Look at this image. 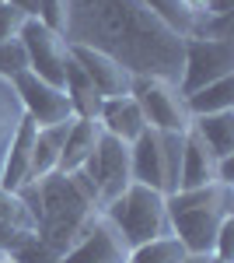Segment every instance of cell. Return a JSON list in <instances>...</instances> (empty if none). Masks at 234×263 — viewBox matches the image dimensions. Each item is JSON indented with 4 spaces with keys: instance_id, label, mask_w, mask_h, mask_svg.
<instances>
[{
    "instance_id": "cell-11",
    "label": "cell",
    "mask_w": 234,
    "mask_h": 263,
    "mask_svg": "<svg viewBox=\"0 0 234 263\" xmlns=\"http://www.w3.org/2000/svg\"><path fill=\"white\" fill-rule=\"evenodd\" d=\"M70 57H74V63L88 74V81L98 88L101 99L130 95L133 74H130L126 67H119L112 57H105V53H98V49H88V46H70Z\"/></svg>"
},
{
    "instance_id": "cell-19",
    "label": "cell",
    "mask_w": 234,
    "mask_h": 263,
    "mask_svg": "<svg viewBox=\"0 0 234 263\" xmlns=\"http://www.w3.org/2000/svg\"><path fill=\"white\" fill-rule=\"evenodd\" d=\"M21 120H25V109L18 102V91L11 78L0 74V179H4V165H7V151H11V141L18 134Z\"/></svg>"
},
{
    "instance_id": "cell-6",
    "label": "cell",
    "mask_w": 234,
    "mask_h": 263,
    "mask_svg": "<svg viewBox=\"0 0 234 263\" xmlns=\"http://www.w3.org/2000/svg\"><path fill=\"white\" fill-rule=\"evenodd\" d=\"M220 78H234V39H185L178 91L193 95Z\"/></svg>"
},
{
    "instance_id": "cell-21",
    "label": "cell",
    "mask_w": 234,
    "mask_h": 263,
    "mask_svg": "<svg viewBox=\"0 0 234 263\" xmlns=\"http://www.w3.org/2000/svg\"><path fill=\"white\" fill-rule=\"evenodd\" d=\"M185 109H189L193 120L196 116H210V112H231L234 109V78H220V81L185 95Z\"/></svg>"
},
{
    "instance_id": "cell-3",
    "label": "cell",
    "mask_w": 234,
    "mask_h": 263,
    "mask_svg": "<svg viewBox=\"0 0 234 263\" xmlns=\"http://www.w3.org/2000/svg\"><path fill=\"white\" fill-rule=\"evenodd\" d=\"M168 224L185 253H210L217 239V228L224 218L234 214V186L210 182L199 190H175L164 197Z\"/></svg>"
},
{
    "instance_id": "cell-35",
    "label": "cell",
    "mask_w": 234,
    "mask_h": 263,
    "mask_svg": "<svg viewBox=\"0 0 234 263\" xmlns=\"http://www.w3.org/2000/svg\"><path fill=\"white\" fill-rule=\"evenodd\" d=\"M182 263H224V260H217L214 253H196V256H193V253H185V260H182Z\"/></svg>"
},
{
    "instance_id": "cell-31",
    "label": "cell",
    "mask_w": 234,
    "mask_h": 263,
    "mask_svg": "<svg viewBox=\"0 0 234 263\" xmlns=\"http://www.w3.org/2000/svg\"><path fill=\"white\" fill-rule=\"evenodd\" d=\"M217 182L234 186V155H227V158H217Z\"/></svg>"
},
{
    "instance_id": "cell-15",
    "label": "cell",
    "mask_w": 234,
    "mask_h": 263,
    "mask_svg": "<svg viewBox=\"0 0 234 263\" xmlns=\"http://www.w3.org/2000/svg\"><path fill=\"white\" fill-rule=\"evenodd\" d=\"M70 126H74V120L53 123V126H39V130H35V147H32L28 179H42V176L59 172V158H63V144H67Z\"/></svg>"
},
{
    "instance_id": "cell-26",
    "label": "cell",
    "mask_w": 234,
    "mask_h": 263,
    "mask_svg": "<svg viewBox=\"0 0 234 263\" xmlns=\"http://www.w3.org/2000/svg\"><path fill=\"white\" fill-rule=\"evenodd\" d=\"M147 4H151V7H154V11H157L164 21H168L172 28H178L185 39L193 35V25H196V21L189 18L185 11H182V4H178V0H147Z\"/></svg>"
},
{
    "instance_id": "cell-27",
    "label": "cell",
    "mask_w": 234,
    "mask_h": 263,
    "mask_svg": "<svg viewBox=\"0 0 234 263\" xmlns=\"http://www.w3.org/2000/svg\"><path fill=\"white\" fill-rule=\"evenodd\" d=\"M11 260H14V263H59V253H56V249H49L39 235H32L21 249L11 253Z\"/></svg>"
},
{
    "instance_id": "cell-14",
    "label": "cell",
    "mask_w": 234,
    "mask_h": 263,
    "mask_svg": "<svg viewBox=\"0 0 234 263\" xmlns=\"http://www.w3.org/2000/svg\"><path fill=\"white\" fill-rule=\"evenodd\" d=\"M130 172H133V182L164 193V165H161V137H157V130L147 126L137 141L130 144Z\"/></svg>"
},
{
    "instance_id": "cell-10",
    "label": "cell",
    "mask_w": 234,
    "mask_h": 263,
    "mask_svg": "<svg viewBox=\"0 0 234 263\" xmlns=\"http://www.w3.org/2000/svg\"><path fill=\"white\" fill-rule=\"evenodd\" d=\"M126 256H130L126 239L116 232V224L98 211L91 218V224L84 228V235L59 256V263H126Z\"/></svg>"
},
{
    "instance_id": "cell-17",
    "label": "cell",
    "mask_w": 234,
    "mask_h": 263,
    "mask_svg": "<svg viewBox=\"0 0 234 263\" xmlns=\"http://www.w3.org/2000/svg\"><path fill=\"white\" fill-rule=\"evenodd\" d=\"M98 137H101V123L98 120H74L70 134H67V144H63V158H59V172H77L80 165L95 155Z\"/></svg>"
},
{
    "instance_id": "cell-22",
    "label": "cell",
    "mask_w": 234,
    "mask_h": 263,
    "mask_svg": "<svg viewBox=\"0 0 234 263\" xmlns=\"http://www.w3.org/2000/svg\"><path fill=\"white\" fill-rule=\"evenodd\" d=\"M185 260V249L175 235H164V239H151L143 246H133L126 263H182Z\"/></svg>"
},
{
    "instance_id": "cell-16",
    "label": "cell",
    "mask_w": 234,
    "mask_h": 263,
    "mask_svg": "<svg viewBox=\"0 0 234 263\" xmlns=\"http://www.w3.org/2000/svg\"><path fill=\"white\" fill-rule=\"evenodd\" d=\"M35 130H39V123H32L28 116L21 120L18 134H14V141H11V151H7V165H4V179H0V186L18 190L21 182H28L32 147H35Z\"/></svg>"
},
{
    "instance_id": "cell-29",
    "label": "cell",
    "mask_w": 234,
    "mask_h": 263,
    "mask_svg": "<svg viewBox=\"0 0 234 263\" xmlns=\"http://www.w3.org/2000/svg\"><path fill=\"white\" fill-rule=\"evenodd\" d=\"M28 63H25V49H21V42H0V74L4 78H14L18 70H25Z\"/></svg>"
},
{
    "instance_id": "cell-20",
    "label": "cell",
    "mask_w": 234,
    "mask_h": 263,
    "mask_svg": "<svg viewBox=\"0 0 234 263\" xmlns=\"http://www.w3.org/2000/svg\"><path fill=\"white\" fill-rule=\"evenodd\" d=\"M193 130L210 144L217 158L234 155V109L231 112H210V116H196Z\"/></svg>"
},
{
    "instance_id": "cell-1",
    "label": "cell",
    "mask_w": 234,
    "mask_h": 263,
    "mask_svg": "<svg viewBox=\"0 0 234 263\" xmlns=\"http://www.w3.org/2000/svg\"><path fill=\"white\" fill-rule=\"evenodd\" d=\"M67 46H88L133 78L182 81L185 35L147 0H67Z\"/></svg>"
},
{
    "instance_id": "cell-18",
    "label": "cell",
    "mask_w": 234,
    "mask_h": 263,
    "mask_svg": "<svg viewBox=\"0 0 234 263\" xmlns=\"http://www.w3.org/2000/svg\"><path fill=\"white\" fill-rule=\"evenodd\" d=\"M63 91H67V99L74 105V116L77 120H98V112H101V95H98V88L88 81V74L80 70L74 57L67 63V84H63Z\"/></svg>"
},
{
    "instance_id": "cell-7",
    "label": "cell",
    "mask_w": 234,
    "mask_h": 263,
    "mask_svg": "<svg viewBox=\"0 0 234 263\" xmlns=\"http://www.w3.org/2000/svg\"><path fill=\"white\" fill-rule=\"evenodd\" d=\"M21 49H25V63H28V70L42 78V81L56 84L63 88L67 84V63H70V46L63 35L56 32H49L46 25H39L35 18L25 21V28H21Z\"/></svg>"
},
{
    "instance_id": "cell-24",
    "label": "cell",
    "mask_w": 234,
    "mask_h": 263,
    "mask_svg": "<svg viewBox=\"0 0 234 263\" xmlns=\"http://www.w3.org/2000/svg\"><path fill=\"white\" fill-rule=\"evenodd\" d=\"M0 221L14 224V228H28V232H35V221H32V214H28L25 200H21L14 190H7V186H0Z\"/></svg>"
},
{
    "instance_id": "cell-9",
    "label": "cell",
    "mask_w": 234,
    "mask_h": 263,
    "mask_svg": "<svg viewBox=\"0 0 234 263\" xmlns=\"http://www.w3.org/2000/svg\"><path fill=\"white\" fill-rule=\"evenodd\" d=\"M11 84H14L21 109H25V116H28L32 123L53 126V123L77 120V116H74V105H70V99H67V91L56 88V84H49V81H42V78H35L28 67L18 70V74L11 78Z\"/></svg>"
},
{
    "instance_id": "cell-38",
    "label": "cell",
    "mask_w": 234,
    "mask_h": 263,
    "mask_svg": "<svg viewBox=\"0 0 234 263\" xmlns=\"http://www.w3.org/2000/svg\"><path fill=\"white\" fill-rule=\"evenodd\" d=\"M0 4H4V0H0Z\"/></svg>"
},
{
    "instance_id": "cell-12",
    "label": "cell",
    "mask_w": 234,
    "mask_h": 263,
    "mask_svg": "<svg viewBox=\"0 0 234 263\" xmlns=\"http://www.w3.org/2000/svg\"><path fill=\"white\" fill-rule=\"evenodd\" d=\"M98 123L109 137H116L122 144H133L147 130V120L140 112V105L133 95H112V99L101 102V112H98Z\"/></svg>"
},
{
    "instance_id": "cell-36",
    "label": "cell",
    "mask_w": 234,
    "mask_h": 263,
    "mask_svg": "<svg viewBox=\"0 0 234 263\" xmlns=\"http://www.w3.org/2000/svg\"><path fill=\"white\" fill-rule=\"evenodd\" d=\"M4 260H7V253H4V249H0V263H4Z\"/></svg>"
},
{
    "instance_id": "cell-37",
    "label": "cell",
    "mask_w": 234,
    "mask_h": 263,
    "mask_svg": "<svg viewBox=\"0 0 234 263\" xmlns=\"http://www.w3.org/2000/svg\"><path fill=\"white\" fill-rule=\"evenodd\" d=\"M4 263H14V260H11V256H7V260H4Z\"/></svg>"
},
{
    "instance_id": "cell-28",
    "label": "cell",
    "mask_w": 234,
    "mask_h": 263,
    "mask_svg": "<svg viewBox=\"0 0 234 263\" xmlns=\"http://www.w3.org/2000/svg\"><path fill=\"white\" fill-rule=\"evenodd\" d=\"M25 21H28L25 11L11 7V4H0V42H14L25 28Z\"/></svg>"
},
{
    "instance_id": "cell-30",
    "label": "cell",
    "mask_w": 234,
    "mask_h": 263,
    "mask_svg": "<svg viewBox=\"0 0 234 263\" xmlns=\"http://www.w3.org/2000/svg\"><path fill=\"white\" fill-rule=\"evenodd\" d=\"M210 253L224 263H234V214L224 218V224L217 228V239H214V249Z\"/></svg>"
},
{
    "instance_id": "cell-34",
    "label": "cell",
    "mask_w": 234,
    "mask_h": 263,
    "mask_svg": "<svg viewBox=\"0 0 234 263\" xmlns=\"http://www.w3.org/2000/svg\"><path fill=\"white\" fill-rule=\"evenodd\" d=\"M4 4H11V7L25 11L28 18H35V11H39V0H4Z\"/></svg>"
},
{
    "instance_id": "cell-25",
    "label": "cell",
    "mask_w": 234,
    "mask_h": 263,
    "mask_svg": "<svg viewBox=\"0 0 234 263\" xmlns=\"http://www.w3.org/2000/svg\"><path fill=\"white\" fill-rule=\"evenodd\" d=\"M35 21L46 25L49 32H56V35L67 39V0H39Z\"/></svg>"
},
{
    "instance_id": "cell-23",
    "label": "cell",
    "mask_w": 234,
    "mask_h": 263,
    "mask_svg": "<svg viewBox=\"0 0 234 263\" xmlns=\"http://www.w3.org/2000/svg\"><path fill=\"white\" fill-rule=\"evenodd\" d=\"M161 137V165H164V197L182 182V137L185 134H157Z\"/></svg>"
},
{
    "instance_id": "cell-5",
    "label": "cell",
    "mask_w": 234,
    "mask_h": 263,
    "mask_svg": "<svg viewBox=\"0 0 234 263\" xmlns=\"http://www.w3.org/2000/svg\"><path fill=\"white\" fill-rule=\"evenodd\" d=\"M130 95L137 99L151 130H157V134H185L189 130L193 116L185 109V95L175 84L157 81V78H133Z\"/></svg>"
},
{
    "instance_id": "cell-8",
    "label": "cell",
    "mask_w": 234,
    "mask_h": 263,
    "mask_svg": "<svg viewBox=\"0 0 234 263\" xmlns=\"http://www.w3.org/2000/svg\"><path fill=\"white\" fill-rule=\"evenodd\" d=\"M80 168L95 179L98 207H105V203H112L119 193L133 182V172H130V144L116 141V137H109V134L101 130L95 155L80 165Z\"/></svg>"
},
{
    "instance_id": "cell-32",
    "label": "cell",
    "mask_w": 234,
    "mask_h": 263,
    "mask_svg": "<svg viewBox=\"0 0 234 263\" xmlns=\"http://www.w3.org/2000/svg\"><path fill=\"white\" fill-rule=\"evenodd\" d=\"M182 4V11L189 14V18H199V14H206V7H210V0H178Z\"/></svg>"
},
{
    "instance_id": "cell-33",
    "label": "cell",
    "mask_w": 234,
    "mask_h": 263,
    "mask_svg": "<svg viewBox=\"0 0 234 263\" xmlns=\"http://www.w3.org/2000/svg\"><path fill=\"white\" fill-rule=\"evenodd\" d=\"M206 14H234V0H210Z\"/></svg>"
},
{
    "instance_id": "cell-2",
    "label": "cell",
    "mask_w": 234,
    "mask_h": 263,
    "mask_svg": "<svg viewBox=\"0 0 234 263\" xmlns=\"http://www.w3.org/2000/svg\"><path fill=\"white\" fill-rule=\"evenodd\" d=\"M32 221H35V235L49 249H56L59 256L84 235V228L91 224L98 211V190L95 179L77 168V172H53V176H42V179H28L21 182L18 190Z\"/></svg>"
},
{
    "instance_id": "cell-4",
    "label": "cell",
    "mask_w": 234,
    "mask_h": 263,
    "mask_svg": "<svg viewBox=\"0 0 234 263\" xmlns=\"http://www.w3.org/2000/svg\"><path fill=\"white\" fill-rule=\"evenodd\" d=\"M101 214L116 224V232L126 239L130 249L151 242V239L172 235L164 193L161 190H151V186H140V182H130L116 200L101 207Z\"/></svg>"
},
{
    "instance_id": "cell-13",
    "label": "cell",
    "mask_w": 234,
    "mask_h": 263,
    "mask_svg": "<svg viewBox=\"0 0 234 263\" xmlns=\"http://www.w3.org/2000/svg\"><path fill=\"white\" fill-rule=\"evenodd\" d=\"M210 182H217V155L189 123V130L182 137V182H178V190H199Z\"/></svg>"
}]
</instances>
